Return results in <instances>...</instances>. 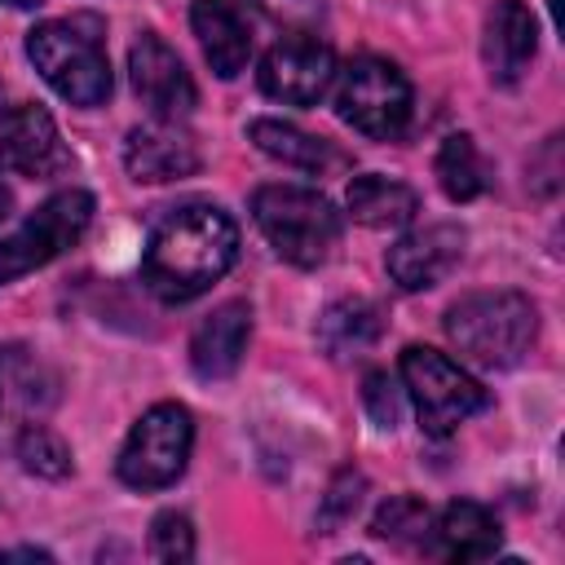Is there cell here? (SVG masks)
<instances>
[{"instance_id":"cell-25","label":"cell","mask_w":565,"mask_h":565,"mask_svg":"<svg viewBox=\"0 0 565 565\" xmlns=\"http://www.w3.org/2000/svg\"><path fill=\"white\" fill-rule=\"evenodd\" d=\"M362 490H366V477L353 472V468H340L318 503V534H335L344 521H353L358 503H362Z\"/></svg>"},{"instance_id":"cell-5","label":"cell","mask_w":565,"mask_h":565,"mask_svg":"<svg viewBox=\"0 0 565 565\" xmlns=\"http://www.w3.org/2000/svg\"><path fill=\"white\" fill-rule=\"evenodd\" d=\"M397 371H402V384H406V393L415 402L419 428L428 437H450L468 415L490 406V393L459 362H450L446 353H437L428 344L402 349Z\"/></svg>"},{"instance_id":"cell-13","label":"cell","mask_w":565,"mask_h":565,"mask_svg":"<svg viewBox=\"0 0 565 565\" xmlns=\"http://www.w3.org/2000/svg\"><path fill=\"white\" fill-rule=\"evenodd\" d=\"M539 53V22L521 0H494L486 9V31H481V57L494 84H516L525 66Z\"/></svg>"},{"instance_id":"cell-27","label":"cell","mask_w":565,"mask_h":565,"mask_svg":"<svg viewBox=\"0 0 565 565\" xmlns=\"http://www.w3.org/2000/svg\"><path fill=\"white\" fill-rule=\"evenodd\" d=\"M362 406L375 419V428H388V433L397 428L402 397H397V384L388 380V371H366V380H362Z\"/></svg>"},{"instance_id":"cell-15","label":"cell","mask_w":565,"mask_h":565,"mask_svg":"<svg viewBox=\"0 0 565 565\" xmlns=\"http://www.w3.org/2000/svg\"><path fill=\"white\" fill-rule=\"evenodd\" d=\"M57 402V375L26 349L0 340V424L22 428L53 411Z\"/></svg>"},{"instance_id":"cell-12","label":"cell","mask_w":565,"mask_h":565,"mask_svg":"<svg viewBox=\"0 0 565 565\" xmlns=\"http://www.w3.org/2000/svg\"><path fill=\"white\" fill-rule=\"evenodd\" d=\"M463 243H468V234H463L459 225H450V221L411 230V234H402V238L388 247V256H384L388 278H393L402 291H428V287H437V282L459 265Z\"/></svg>"},{"instance_id":"cell-19","label":"cell","mask_w":565,"mask_h":565,"mask_svg":"<svg viewBox=\"0 0 565 565\" xmlns=\"http://www.w3.org/2000/svg\"><path fill=\"white\" fill-rule=\"evenodd\" d=\"M318 349L331 358V362H349V358H362L380 335H384V313L375 300H335L322 309L318 318Z\"/></svg>"},{"instance_id":"cell-11","label":"cell","mask_w":565,"mask_h":565,"mask_svg":"<svg viewBox=\"0 0 565 565\" xmlns=\"http://www.w3.org/2000/svg\"><path fill=\"white\" fill-rule=\"evenodd\" d=\"M0 163L31 181L62 177L71 168V150L62 146V132L44 106L26 102L0 110Z\"/></svg>"},{"instance_id":"cell-23","label":"cell","mask_w":565,"mask_h":565,"mask_svg":"<svg viewBox=\"0 0 565 565\" xmlns=\"http://www.w3.org/2000/svg\"><path fill=\"white\" fill-rule=\"evenodd\" d=\"M13 450H18L22 468H26V472H35V477L62 481V477L71 472V446H66L57 433H49L44 424H35V419L18 428V441H13Z\"/></svg>"},{"instance_id":"cell-1","label":"cell","mask_w":565,"mask_h":565,"mask_svg":"<svg viewBox=\"0 0 565 565\" xmlns=\"http://www.w3.org/2000/svg\"><path fill=\"white\" fill-rule=\"evenodd\" d=\"M238 260V225L216 203H181L154 221L141 252V282L168 300L185 305L221 282Z\"/></svg>"},{"instance_id":"cell-31","label":"cell","mask_w":565,"mask_h":565,"mask_svg":"<svg viewBox=\"0 0 565 565\" xmlns=\"http://www.w3.org/2000/svg\"><path fill=\"white\" fill-rule=\"evenodd\" d=\"M0 4H9V9H35L40 0H0Z\"/></svg>"},{"instance_id":"cell-2","label":"cell","mask_w":565,"mask_h":565,"mask_svg":"<svg viewBox=\"0 0 565 565\" xmlns=\"http://www.w3.org/2000/svg\"><path fill=\"white\" fill-rule=\"evenodd\" d=\"M446 335L468 362L508 371L530 353L539 335V309L521 291H472L446 309Z\"/></svg>"},{"instance_id":"cell-28","label":"cell","mask_w":565,"mask_h":565,"mask_svg":"<svg viewBox=\"0 0 565 565\" xmlns=\"http://www.w3.org/2000/svg\"><path fill=\"white\" fill-rule=\"evenodd\" d=\"M0 561H53L44 547H4Z\"/></svg>"},{"instance_id":"cell-14","label":"cell","mask_w":565,"mask_h":565,"mask_svg":"<svg viewBox=\"0 0 565 565\" xmlns=\"http://www.w3.org/2000/svg\"><path fill=\"white\" fill-rule=\"evenodd\" d=\"M124 168H128L132 181H146V185L181 181V177H194L199 172V150H194V137L181 132L177 124L150 119V124H141V128L128 132Z\"/></svg>"},{"instance_id":"cell-29","label":"cell","mask_w":565,"mask_h":565,"mask_svg":"<svg viewBox=\"0 0 565 565\" xmlns=\"http://www.w3.org/2000/svg\"><path fill=\"white\" fill-rule=\"evenodd\" d=\"M260 4H265L269 13H287V18H291V13H309V0H260Z\"/></svg>"},{"instance_id":"cell-24","label":"cell","mask_w":565,"mask_h":565,"mask_svg":"<svg viewBox=\"0 0 565 565\" xmlns=\"http://www.w3.org/2000/svg\"><path fill=\"white\" fill-rule=\"evenodd\" d=\"M433 525V512L424 499L415 494H393L375 516H371V534L388 539V543H419Z\"/></svg>"},{"instance_id":"cell-6","label":"cell","mask_w":565,"mask_h":565,"mask_svg":"<svg viewBox=\"0 0 565 565\" xmlns=\"http://www.w3.org/2000/svg\"><path fill=\"white\" fill-rule=\"evenodd\" d=\"M335 115L375 141H393L411 124V84L388 57H353L335 71Z\"/></svg>"},{"instance_id":"cell-16","label":"cell","mask_w":565,"mask_h":565,"mask_svg":"<svg viewBox=\"0 0 565 565\" xmlns=\"http://www.w3.org/2000/svg\"><path fill=\"white\" fill-rule=\"evenodd\" d=\"M252 340V309L247 300L216 305L190 335V366L199 380H230Z\"/></svg>"},{"instance_id":"cell-9","label":"cell","mask_w":565,"mask_h":565,"mask_svg":"<svg viewBox=\"0 0 565 565\" xmlns=\"http://www.w3.org/2000/svg\"><path fill=\"white\" fill-rule=\"evenodd\" d=\"M335 79V53L309 31L282 35L260 57V93L282 106H313Z\"/></svg>"},{"instance_id":"cell-8","label":"cell","mask_w":565,"mask_h":565,"mask_svg":"<svg viewBox=\"0 0 565 565\" xmlns=\"http://www.w3.org/2000/svg\"><path fill=\"white\" fill-rule=\"evenodd\" d=\"M93 194L88 190H57L49 194L9 238H0V287L57 260L66 247H75L84 238V230L93 225Z\"/></svg>"},{"instance_id":"cell-10","label":"cell","mask_w":565,"mask_h":565,"mask_svg":"<svg viewBox=\"0 0 565 565\" xmlns=\"http://www.w3.org/2000/svg\"><path fill=\"white\" fill-rule=\"evenodd\" d=\"M128 75H132V93L150 110V119L181 124L194 110V102H199V88H194L185 62L154 31H141L132 40V49H128Z\"/></svg>"},{"instance_id":"cell-17","label":"cell","mask_w":565,"mask_h":565,"mask_svg":"<svg viewBox=\"0 0 565 565\" xmlns=\"http://www.w3.org/2000/svg\"><path fill=\"white\" fill-rule=\"evenodd\" d=\"M190 26L199 35V49L207 66L221 79H234L247 57H252V22L243 18L238 0H194L190 4Z\"/></svg>"},{"instance_id":"cell-30","label":"cell","mask_w":565,"mask_h":565,"mask_svg":"<svg viewBox=\"0 0 565 565\" xmlns=\"http://www.w3.org/2000/svg\"><path fill=\"white\" fill-rule=\"evenodd\" d=\"M9 207H13V194H9V185H4V177H0V221L9 216Z\"/></svg>"},{"instance_id":"cell-21","label":"cell","mask_w":565,"mask_h":565,"mask_svg":"<svg viewBox=\"0 0 565 565\" xmlns=\"http://www.w3.org/2000/svg\"><path fill=\"white\" fill-rule=\"evenodd\" d=\"M344 199H349L353 221H362L366 230H402L419 212V194L411 185L388 181V177H375V172L353 177L349 190H344Z\"/></svg>"},{"instance_id":"cell-7","label":"cell","mask_w":565,"mask_h":565,"mask_svg":"<svg viewBox=\"0 0 565 565\" xmlns=\"http://www.w3.org/2000/svg\"><path fill=\"white\" fill-rule=\"evenodd\" d=\"M190 446H194L190 411L181 402H159L128 428L119 459H115V472L132 490H163L185 472Z\"/></svg>"},{"instance_id":"cell-18","label":"cell","mask_w":565,"mask_h":565,"mask_svg":"<svg viewBox=\"0 0 565 565\" xmlns=\"http://www.w3.org/2000/svg\"><path fill=\"white\" fill-rule=\"evenodd\" d=\"M428 534H433L428 552L441 556V561H486V556L499 552V539H503L499 521L472 499L446 503L441 516L428 525Z\"/></svg>"},{"instance_id":"cell-26","label":"cell","mask_w":565,"mask_h":565,"mask_svg":"<svg viewBox=\"0 0 565 565\" xmlns=\"http://www.w3.org/2000/svg\"><path fill=\"white\" fill-rule=\"evenodd\" d=\"M150 556L163 561V565H181L194 556V530H190V516L181 512H159L150 521Z\"/></svg>"},{"instance_id":"cell-3","label":"cell","mask_w":565,"mask_h":565,"mask_svg":"<svg viewBox=\"0 0 565 565\" xmlns=\"http://www.w3.org/2000/svg\"><path fill=\"white\" fill-rule=\"evenodd\" d=\"M26 57L35 62L40 79L66 97L71 106H102L110 97V62L93 18L71 22H40L26 35Z\"/></svg>"},{"instance_id":"cell-20","label":"cell","mask_w":565,"mask_h":565,"mask_svg":"<svg viewBox=\"0 0 565 565\" xmlns=\"http://www.w3.org/2000/svg\"><path fill=\"white\" fill-rule=\"evenodd\" d=\"M247 137H252V146L260 154L287 163V168H300V172H318L322 177V172L344 163V154L327 137H313V132H305L296 124H282V119H252Z\"/></svg>"},{"instance_id":"cell-4","label":"cell","mask_w":565,"mask_h":565,"mask_svg":"<svg viewBox=\"0 0 565 565\" xmlns=\"http://www.w3.org/2000/svg\"><path fill=\"white\" fill-rule=\"evenodd\" d=\"M252 216L269 247L300 269L322 265L340 243V212L309 185H260L252 194Z\"/></svg>"},{"instance_id":"cell-22","label":"cell","mask_w":565,"mask_h":565,"mask_svg":"<svg viewBox=\"0 0 565 565\" xmlns=\"http://www.w3.org/2000/svg\"><path fill=\"white\" fill-rule=\"evenodd\" d=\"M437 185L450 203H468L486 190V159L468 132H450L437 150Z\"/></svg>"}]
</instances>
